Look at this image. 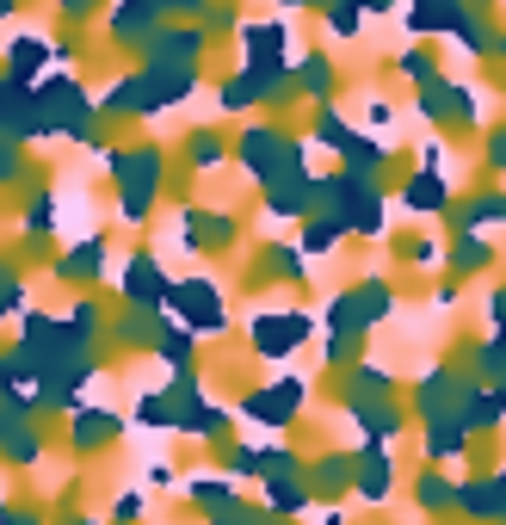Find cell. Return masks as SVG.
<instances>
[{"label": "cell", "instance_id": "30bf717a", "mask_svg": "<svg viewBox=\"0 0 506 525\" xmlns=\"http://www.w3.org/2000/svg\"><path fill=\"white\" fill-rule=\"evenodd\" d=\"M303 241H309V248H315V254H321V248H334V229H328V223H321V229H315V223H309V235H303Z\"/></svg>", "mask_w": 506, "mask_h": 525}, {"label": "cell", "instance_id": "8fae6325", "mask_svg": "<svg viewBox=\"0 0 506 525\" xmlns=\"http://www.w3.org/2000/svg\"><path fill=\"white\" fill-rule=\"evenodd\" d=\"M488 155H494V167H506V130H494V149Z\"/></svg>", "mask_w": 506, "mask_h": 525}, {"label": "cell", "instance_id": "8992f818", "mask_svg": "<svg viewBox=\"0 0 506 525\" xmlns=\"http://www.w3.org/2000/svg\"><path fill=\"white\" fill-rule=\"evenodd\" d=\"M457 13H451V0H420V7H414V31H439V25H451Z\"/></svg>", "mask_w": 506, "mask_h": 525}, {"label": "cell", "instance_id": "3957f363", "mask_svg": "<svg viewBox=\"0 0 506 525\" xmlns=\"http://www.w3.org/2000/svg\"><path fill=\"white\" fill-rule=\"evenodd\" d=\"M358 488H365L371 501H383V495H389V458H383V451H371V458H358Z\"/></svg>", "mask_w": 506, "mask_h": 525}, {"label": "cell", "instance_id": "5b68a950", "mask_svg": "<svg viewBox=\"0 0 506 525\" xmlns=\"http://www.w3.org/2000/svg\"><path fill=\"white\" fill-rule=\"evenodd\" d=\"M482 223H506V192H494V198H476L463 210V229H482Z\"/></svg>", "mask_w": 506, "mask_h": 525}, {"label": "cell", "instance_id": "6da1fadb", "mask_svg": "<svg viewBox=\"0 0 506 525\" xmlns=\"http://www.w3.org/2000/svg\"><path fill=\"white\" fill-rule=\"evenodd\" d=\"M291 408H297V383H284V390H260V396H247V414L253 420H266V427H284L291 420Z\"/></svg>", "mask_w": 506, "mask_h": 525}, {"label": "cell", "instance_id": "ba28073f", "mask_svg": "<svg viewBox=\"0 0 506 525\" xmlns=\"http://www.w3.org/2000/svg\"><path fill=\"white\" fill-rule=\"evenodd\" d=\"M303 87L328 93V56H309V62H303Z\"/></svg>", "mask_w": 506, "mask_h": 525}, {"label": "cell", "instance_id": "7a4b0ae2", "mask_svg": "<svg viewBox=\"0 0 506 525\" xmlns=\"http://www.w3.org/2000/svg\"><path fill=\"white\" fill-rule=\"evenodd\" d=\"M179 303L192 309V315H186L192 328H223V303H210V291H204V285H186V291H179Z\"/></svg>", "mask_w": 506, "mask_h": 525}, {"label": "cell", "instance_id": "52a82bcc", "mask_svg": "<svg viewBox=\"0 0 506 525\" xmlns=\"http://www.w3.org/2000/svg\"><path fill=\"white\" fill-rule=\"evenodd\" d=\"M402 75H408V81H432V56H426V50H408V56H402Z\"/></svg>", "mask_w": 506, "mask_h": 525}, {"label": "cell", "instance_id": "277c9868", "mask_svg": "<svg viewBox=\"0 0 506 525\" xmlns=\"http://www.w3.org/2000/svg\"><path fill=\"white\" fill-rule=\"evenodd\" d=\"M451 266H457V272H482V266H488V241H482V235H463L457 248H451Z\"/></svg>", "mask_w": 506, "mask_h": 525}, {"label": "cell", "instance_id": "9c48e42d", "mask_svg": "<svg viewBox=\"0 0 506 525\" xmlns=\"http://www.w3.org/2000/svg\"><path fill=\"white\" fill-rule=\"evenodd\" d=\"M488 322H494V340H506V285L488 297Z\"/></svg>", "mask_w": 506, "mask_h": 525}]
</instances>
